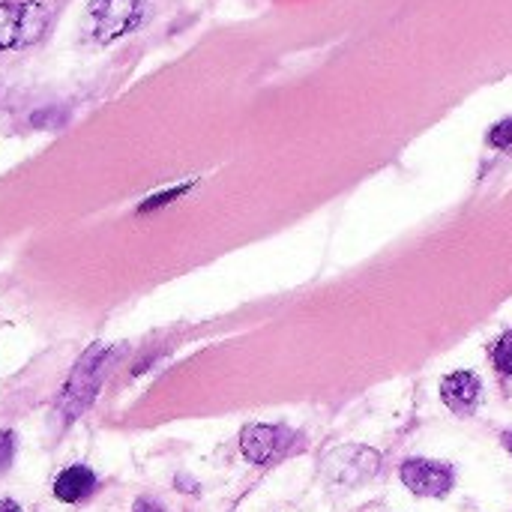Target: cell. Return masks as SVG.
<instances>
[{
    "instance_id": "obj_1",
    "label": "cell",
    "mask_w": 512,
    "mask_h": 512,
    "mask_svg": "<svg viewBox=\"0 0 512 512\" xmlns=\"http://www.w3.org/2000/svg\"><path fill=\"white\" fill-rule=\"evenodd\" d=\"M114 357H117V348H111V345H93V348H87L81 354V360L69 372L66 387L60 393V414H63L66 423L78 420L93 405V399L99 396L102 381H105Z\"/></svg>"
},
{
    "instance_id": "obj_2",
    "label": "cell",
    "mask_w": 512,
    "mask_h": 512,
    "mask_svg": "<svg viewBox=\"0 0 512 512\" xmlns=\"http://www.w3.org/2000/svg\"><path fill=\"white\" fill-rule=\"evenodd\" d=\"M54 21L45 0H0V51H18L39 42Z\"/></svg>"
},
{
    "instance_id": "obj_3",
    "label": "cell",
    "mask_w": 512,
    "mask_h": 512,
    "mask_svg": "<svg viewBox=\"0 0 512 512\" xmlns=\"http://www.w3.org/2000/svg\"><path fill=\"white\" fill-rule=\"evenodd\" d=\"M144 18V0H90L84 12V33L108 45L126 33H132Z\"/></svg>"
},
{
    "instance_id": "obj_4",
    "label": "cell",
    "mask_w": 512,
    "mask_h": 512,
    "mask_svg": "<svg viewBox=\"0 0 512 512\" xmlns=\"http://www.w3.org/2000/svg\"><path fill=\"white\" fill-rule=\"evenodd\" d=\"M381 468V456L369 447H360V444H351V447H339L327 456L324 462V477L330 483H339V486H360L366 480H372Z\"/></svg>"
},
{
    "instance_id": "obj_5",
    "label": "cell",
    "mask_w": 512,
    "mask_h": 512,
    "mask_svg": "<svg viewBox=\"0 0 512 512\" xmlns=\"http://www.w3.org/2000/svg\"><path fill=\"white\" fill-rule=\"evenodd\" d=\"M297 447V435L285 426H267V423H252L240 435V450L246 462L252 465H270L282 456H288Z\"/></svg>"
},
{
    "instance_id": "obj_6",
    "label": "cell",
    "mask_w": 512,
    "mask_h": 512,
    "mask_svg": "<svg viewBox=\"0 0 512 512\" xmlns=\"http://www.w3.org/2000/svg\"><path fill=\"white\" fill-rule=\"evenodd\" d=\"M399 474L405 489L417 498H447L456 483L453 468L432 459H408Z\"/></svg>"
},
{
    "instance_id": "obj_7",
    "label": "cell",
    "mask_w": 512,
    "mask_h": 512,
    "mask_svg": "<svg viewBox=\"0 0 512 512\" xmlns=\"http://www.w3.org/2000/svg\"><path fill=\"white\" fill-rule=\"evenodd\" d=\"M480 396H483V384L474 372H450L444 381H441V399L444 405L459 414V417H471L480 405Z\"/></svg>"
},
{
    "instance_id": "obj_8",
    "label": "cell",
    "mask_w": 512,
    "mask_h": 512,
    "mask_svg": "<svg viewBox=\"0 0 512 512\" xmlns=\"http://www.w3.org/2000/svg\"><path fill=\"white\" fill-rule=\"evenodd\" d=\"M93 489H96V474L84 465H72V468L60 471V477L54 480V498L63 504H78Z\"/></svg>"
},
{
    "instance_id": "obj_9",
    "label": "cell",
    "mask_w": 512,
    "mask_h": 512,
    "mask_svg": "<svg viewBox=\"0 0 512 512\" xmlns=\"http://www.w3.org/2000/svg\"><path fill=\"white\" fill-rule=\"evenodd\" d=\"M492 360H495V369L501 375L512 378V330L492 345Z\"/></svg>"
},
{
    "instance_id": "obj_10",
    "label": "cell",
    "mask_w": 512,
    "mask_h": 512,
    "mask_svg": "<svg viewBox=\"0 0 512 512\" xmlns=\"http://www.w3.org/2000/svg\"><path fill=\"white\" fill-rule=\"evenodd\" d=\"M192 189V183H183V186H174V189H168V192H159V195H153V198H147L141 207H138V216L141 213H153V210H159L162 204H171L174 198H180V195H186Z\"/></svg>"
},
{
    "instance_id": "obj_11",
    "label": "cell",
    "mask_w": 512,
    "mask_h": 512,
    "mask_svg": "<svg viewBox=\"0 0 512 512\" xmlns=\"http://www.w3.org/2000/svg\"><path fill=\"white\" fill-rule=\"evenodd\" d=\"M12 459H15V432L0 429V474L12 468Z\"/></svg>"
},
{
    "instance_id": "obj_12",
    "label": "cell",
    "mask_w": 512,
    "mask_h": 512,
    "mask_svg": "<svg viewBox=\"0 0 512 512\" xmlns=\"http://www.w3.org/2000/svg\"><path fill=\"white\" fill-rule=\"evenodd\" d=\"M489 144H492V147H498V150L512 147V117L501 120L498 126H492V132H489Z\"/></svg>"
},
{
    "instance_id": "obj_13",
    "label": "cell",
    "mask_w": 512,
    "mask_h": 512,
    "mask_svg": "<svg viewBox=\"0 0 512 512\" xmlns=\"http://www.w3.org/2000/svg\"><path fill=\"white\" fill-rule=\"evenodd\" d=\"M132 512H165V510H162V504H156L153 498H138V501H135V507H132Z\"/></svg>"
},
{
    "instance_id": "obj_14",
    "label": "cell",
    "mask_w": 512,
    "mask_h": 512,
    "mask_svg": "<svg viewBox=\"0 0 512 512\" xmlns=\"http://www.w3.org/2000/svg\"><path fill=\"white\" fill-rule=\"evenodd\" d=\"M0 512H21V507L12 498H6V501H0Z\"/></svg>"
},
{
    "instance_id": "obj_15",
    "label": "cell",
    "mask_w": 512,
    "mask_h": 512,
    "mask_svg": "<svg viewBox=\"0 0 512 512\" xmlns=\"http://www.w3.org/2000/svg\"><path fill=\"white\" fill-rule=\"evenodd\" d=\"M501 441H504L507 453H510V456H512V432H504V438H501Z\"/></svg>"
}]
</instances>
